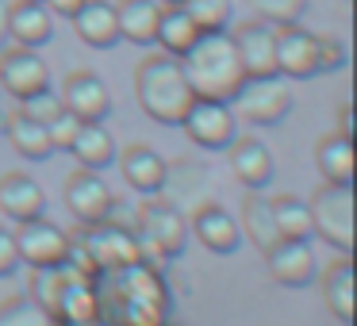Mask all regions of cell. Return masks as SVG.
Returning <instances> with one entry per match:
<instances>
[{"label":"cell","instance_id":"obj_31","mask_svg":"<svg viewBox=\"0 0 357 326\" xmlns=\"http://www.w3.org/2000/svg\"><path fill=\"white\" fill-rule=\"evenodd\" d=\"M70 277H81V272H73L66 261L62 265H50V269H35V277H31V300L54 315L58 300H62L66 284H70Z\"/></svg>","mask_w":357,"mask_h":326},{"label":"cell","instance_id":"obj_6","mask_svg":"<svg viewBox=\"0 0 357 326\" xmlns=\"http://www.w3.org/2000/svg\"><path fill=\"white\" fill-rule=\"evenodd\" d=\"M307 208L319 238L349 254L354 249V185H323L307 200Z\"/></svg>","mask_w":357,"mask_h":326},{"label":"cell","instance_id":"obj_40","mask_svg":"<svg viewBox=\"0 0 357 326\" xmlns=\"http://www.w3.org/2000/svg\"><path fill=\"white\" fill-rule=\"evenodd\" d=\"M338 134H349V139H354V108H349V104H342V111H338Z\"/></svg>","mask_w":357,"mask_h":326},{"label":"cell","instance_id":"obj_9","mask_svg":"<svg viewBox=\"0 0 357 326\" xmlns=\"http://www.w3.org/2000/svg\"><path fill=\"white\" fill-rule=\"evenodd\" d=\"M277 31V73L284 81H307L319 70V35L303 31L300 24H280Z\"/></svg>","mask_w":357,"mask_h":326},{"label":"cell","instance_id":"obj_27","mask_svg":"<svg viewBox=\"0 0 357 326\" xmlns=\"http://www.w3.org/2000/svg\"><path fill=\"white\" fill-rule=\"evenodd\" d=\"M96 315H100L96 284H93V280H85V277H70L62 300H58L54 318H66V323H73V326H89V323H96Z\"/></svg>","mask_w":357,"mask_h":326},{"label":"cell","instance_id":"obj_1","mask_svg":"<svg viewBox=\"0 0 357 326\" xmlns=\"http://www.w3.org/2000/svg\"><path fill=\"white\" fill-rule=\"evenodd\" d=\"M93 284L100 311H112L119 326H165L169 292L150 261H131L123 269L96 272Z\"/></svg>","mask_w":357,"mask_h":326},{"label":"cell","instance_id":"obj_19","mask_svg":"<svg viewBox=\"0 0 357 326\" xmlns=\"http://www.w3.org/2000/svg\"><path fill=\"white\" fill-rule=\"evenodd\" d=\"M73 31L81 42L96 50H108L119 42V24H116V4L108 0H81V8L73 12Z\"/></svg>","mask_w":357,"mask_h":326},{"label":"cell","instance_id":"obj_8","mask_svg":"<svg viewBox=\"0 0 357 326\" xmlns=\"http://www.w3.org/2000/svg\"><path fill=\"white\" fill-rule=\"evenodd\" d=\"M73 238L85 246V254L93 257V265H96V272H108V269H123V265H131V261H142V254H139V234L135 231H123V226H116V223H89V226H81Z\"/></svg>","mask_w":357,"mask_h":326},{"label":"cell","instance_id":"obj_18","mask_svg":"<svg viewBox=\"0 0 357 326\" xmlns=\"http://www.w3.org/2000/svg\"><path fill=\"white\" fill-rule=\"evenodd\" d=\"M0 211L16 223L39 219L47 211V196H43L39 180L27 177V173H4L0 177Z\"/></svg>","mask_w":357,"mask_h":326},{"label":"cell","instance_id":"obj_21","mask_svg":"<svg viewBox=\"0 0 357 326\" xmlns=\"http://www.w3.org/2000/svg\"><path fill=\"white\" fill-rule=\"evenodd\" d=\"M70 154L77 157L81 169L100 173L104 165H112L119 157V150H116V139H112L108 127H104L100 119H89V123H77V134H73V142H70Z\"/></svg>","mask_w":357,"mask_h":326},{"label":"cell","instance_id":"obj_3","mask_svg":"<svg viewBox=\"0 0 357 326\" xmlns=\"http://www.w3.org/2000/svg\"><path fill=\"white\" fill-rule=\"evenodd\" d=\"M135 100L154 123L177 127L181 116L188 111V104L196 100L185 70H181V58L162 54V50L142 58L135 65Z\"/></svg>","mask_w":357,"mask_h":326},{"label":"cell","instance_id":"obj_13","mask_svg":"<svg viewBox=\"0 0 357 326\" xmlns=\"http://www.w3.org/2000/svg\"><path fill=\"white\" fill-rule=\"evenodd\" d=\"M234 47H238L242 70L246 77H265V73H277V31L261 20H250V24H238L231 31Z\"/></svg>","mask_w":357,"mask_h":326},{"label":"cell","instance_id":"obj_26","mask_svg":"<svg viewBox=\"0 0 357 326\" xmlns=\"http://www.w3.org/2000/svg\"><path fill=\"white\" fill-rule=\"evenodd\" d=\"M196 35H200V27L188 20V12L181 8V4H162V16H158V35H154V42L162 47V54L181 58L196 42Z\"/></svg>","mask_w":357,"mask_h":326},{"label":"cell","instance_id":"obj_16","mask_svg":"<svg viewBox=\"0 0 357 326\" xmlns=\"http://www.w3.org/2000/svg\"><path fill=\"white\" fill-rule=\"evenodd\" d=\"M62 108L70 111V116H77L81 123H89V119H104L112 111V96H108V85H104L96 73L89 70H73L70 77H66L62 85Z\"/></svg>","mask_w":357,"mask_h":326},{"label":"cell","instance_id":"obj_38","mask_svg":"<svg viewBox=\"0 0 357 326\" xmlns=\"http://www.w3.org/2000/svg\"><path fill=\"white\" fill-rule=\"evenodd\" d=\"M20 269V249H16V234L8 226H0V277H12Z\"/></svg>","mask_w":357,"mask_h":326},{"label":"cell","instance_id":"obj_7","mask_svg":"<svg viewBox=\"0 0 357 326\" xmlns=\"http://www.w3.org/2000/svg\"><path fill=\"white\" fill-rule=\"evenodd\" d=\"M177 127H185V134L200 150H227L238 139V134H234L238 131V119H234V111L227 100H204V96H196Z\"/></svg>","mask_w":357,"mask_h":326},{"label":"cell","instance_id":"obj_35","mask_svg":"<svg viewBox=\"0 0 357 326\" xmlns=\"http://www.w3.org/2000/svg\"><path fill=\"white\" fill-rule=\"evenodd\" d=\"M20 111H24V116H31L35 123H43V127H47L50 119H54L58 111H62V96H58V93H50V85H47V88H39V93L24 96V100H20Z\"/></svg>","mask_w":357,"mask_h":326},{"label":"cell","instance_id":"obj_33","mask_svg":"<svg viewBox=\"0 0 357 326\" xmlns=\"http://www.w3.org/2000/svg\"><path fill=\"white\" fill-rule=\"evenodd\" d=\"M254 16L269 27H280V24H300V16L307 12V0H246Z\"/></svg>","mask_w":357,"mask_h":326},{"label":"cell","instance_id":"obj_32","mask_svg":"<svg viewBox=\"0 0 357 326\" xmlns=\"http://www.w3.org/2000/svg\"><path fill=\"white\" fill-rule=\"evenodd\" d=\"M0 326H58V318L31 295H8L0 303Z\"/></svg>","mask_w":357,"mask_h":326},{"label":"cell","instance_id":"obj_30","mask_svg":"<svg viewBox=\"0 0 357 326\" xmlns=\"http://www.w3.org/2000/svg\"><path fill=\"white\" fill-rule=\"evenodd\" d=\"M273 203V219H277L280 238H296V242H311L315 226H311V208L296 196H277Z\"/></svg>","mask_w":357,"mask_h":326},{"label":"cell","instance_id":"obj_11","mask_svg":"<svg viewBox=\"0 0 357 326\" xmlns=\"http://www.w3.org/2000/svg\"><path fill=\"white\" fill-rule=\"evenodd\" d=\"M0 85L8 96L24 100L50 85V70L31 47H4L0 50Z\"/></svg>","mask_w":357,"mask_h":326},{"label":"cell","instance_id":"obj_4","mask_svg":"<svg viewBox=\"0 0 357 326\" xmlns=\"http://www.w3.org/2000/svg\"><path fill=\"white\" fill-rule=\"evenodd\" d=\"M234 119L254 127H273L292 111V88L280 73H265V77H246L238 93L231 96Z\"/></svg>","mask_w":357,"mask_h":326},{"label":"cell","instance_id":"obj_5","mask_svg":"<svg viewBox=\"0 0 357 326\" xmlns=\"http://www.w3.org/2000/svg\"><path fill=\"white\" fill-rule=\"evenodd\" d=\"M139 254L142 261L154 257V261H165V257H181L188 242V223L181 219L177 203H146L139 208Z\"/></svg>","mask_w":357,"mask_h":326},{"label":"cell","instance_id":"obj_28","mask_svg":"<svg viewBox=\"0 0 357 326\" xmlns=\"http://www.w3.org/2000/svg\"><path fill=\"white\" fill-rule=\"evenodd\" d=\"M242 231L250 234V242H254L261 254H269V249L280 242L277 219H273V203L265 200L261 192H250L246 203H242Z\"/></svg>","mask_w":357,"mask_h":326},{"label":"cell","instance_id":"obj_42","mask_svg":"<svg viewBox=\"0 0 357 326\" xmlns=\"http://www.w3.org/2000/svg\"><path fill=\"white\" fill-rule=\"evenodd\" d=\"M162 4H181V0H162Z\"/></svg>","mask_w":357,"mask_h":326},{"label":"cell","instance_id":"obj_2","mask_svg":"<svg viewBox=\"0 0 357 326\" xmlns=\"http://www.w3.org/2000/svg\"><path fill=\"white\" fill-rule=\"evenodd\" d=\"M181 70H185V77H188L192 96H204V100H227L231 104V96L238 93V85L246 81L238 47H234L227 27L196 35V42L181 54Z\"/></svg>","mask_w":357,"mask_h":326},{"label":"cell","instance_id":"obj_29","mask_svg":"<svg viewBox=\"0 0 357 326\" xmlns=\"http://www.w3.org/2000/svg\"><path fill=\"white\" fill-rule=\"evenodd\" d=\"M4 134H8V142L27 157V162H47V157L54 154L47 127L35 123V119H31V116H24V111L8 116V123H4Z\"/></svg>","mask_w":357,"mask_h":326},{"label":"cell","instance_id":"obj_36","mask_svg":"<svg viewBox=\"0 0 357 326\" xmlns=\"http://www.w3.org/2000/svg\"><path fill=\"white\" fill-rule=\"evenodd\" d=\"M77 123L81 119L77 116H70V111H58L54 119L47 123V134H50V146L54 150H70V142H73V134H77Z\"/></svg>","mask_w":357,"mask_h":326},{"label":"cell","instance_id":"obj_25","mask_svg":"<svg viewBox=\"0 0 357 326\" xmlns=\"http://www.w3.org/2000/svg\"><path fill=\"white\" fill-rule=\"evenodd\" d=\"M315 165L326 185H354V139L349 134H326V139H319Z\"/></svg>","mask_w":357,"mask_h":326},{"label":"cell","instance_id":"obj_23","mask_svg":"<svg viewBox=\"0 0 357 326\" xmlns=\"http://www.w3.org/2000/svg\"><path fill=\"white\" fill-rule=\"evenodd\" d=\"M158 16H162V4L158 0H119L116 4L119 39L135 42V47H154Z\"/></svg>","mask_w":357,"mask_h":326},{"label":"cell","instance_id":"obj_22","mask_svg":"<svg viewBox=\"0 0 357 326\" xmlns=\"http://www.w3.org/2000/svg\"><path fill=\"white\" fill-rule=\"evenodd\" d=\"M227 150H231L234 177H238L250 192H257V188H265L273 180V154L265 150V142H257V139H234Z\"/></svg>","mask_w":357,"mask_h":326},{"label":"cell","instance_id":"obj_12","mask_svg":"<svg viewBox=\"0 0 357 326\" xmlns=\"http://www.w3.org/2000/svg\"><path fill=\"white\" fill-rule=\"evenodd\" d=\"M265 265H269V277L284 288H307L311 280L319 277V257L307 242L296 238H280L277 246L265 254Z\"/></svg>","mask_w":357,"mask_h":326},{"label":"cell","instance_id":"obj_14","mask_svg":"<svg viewBox=\"0 0 357 326\" xmlns=\"http://www.w3.org/2000/svg\"><path fill=\"white\" fill-rule=\"evenodd\" d=\"M108 203H112V188L100 180L96 169H77V173L66 177V208H70V215L77 219L81 226L100 223Z\"/></svg>","mask_w":357,"mask_h":326},{"label":"cell","instance_id":"obj_10","mask_svg":"<svg viewBox=\"0 0 357 326\" xmlns=\"http://www.w3.org/2000/svg\"><path fill=\"white\" fill-rule=\"evenodd\" d=\"M16 234V249H20V261H27L31 269H50V265H62L66 261V249H70V234L62 226H54L50 219H27L20 223Z\"/></svg>","mask_w":357,"mask_h":326},{"label":"cell","instance_id":"obj_41","mask_svg":"<svg viewBox=\"0 0 357 326\" xmlns=\"http://www.w3.org/2000/svg\"><path fill=\"white\" fill-rule=\"evenodd\" d=\"M8 4H4V0H0V50L8 47Z\"/></svg>","mask_w":357,"mask_h":326},{"label":"cell","instance_id":"obj_34","mask_svg":"<svg viewBox=\"0 0 357 326\" xmlns=\"http://www.w3.org/2000/svg\"><path fill=\"white\" fill-rule=\"evenodd\" d=\"M181 8L200 31H219L231 20V0H181Z\"/></svg>","mask_w":357,"mask_h":326},{"label":"cell","instance_id":"obj_20","mask_svg":"<svg viewBox=\"0 0 357 326\" xmlns=\"http://www.w3.org/2000/svg\"><path fill=\"white\" fill-rule=\"evenodd\" d=\"M119 169H123V180L135 188V192L142 196H154L165 188V173H169V165L162 162V154L150 146H127L123 154H119Z\"/></svg>","mask_w":357,"mask_h":326},{"label":"cell","instance_id":"obj_37","mask_svg":"<svg viewBox=\"0 0 357 326\" xmlns=\"http://www.w3.org/2000/svg\"><path fill=\"white\" fill-rule=\"evenodd\" d=\"M346 65V47L334 35H319V70H342Z\"/></svg>","mask_w":357,"mask_h":326},{"label":"cell","instance_id":"obj_15","mask_svg":"<svg viewBox=\"0 0 357 326\" xmlns=\"http://www.w3.org/2000/svg\"><path fill=\"white\" fill-rule=\"evenodd\" d=\"M192 234L200 238L204 249L227 257L242 246V226L234 223V215L223 203H196L192 208Z\"/></svg>","mask_w":357,"mask_h":326},{"label":"cell","instance_id":"obj_17","mask_svg":"<svg viewBox=\"0 0 357 326\" xmlns=\"http://www.w3.org/2000/svg\"><path fill=\"white\" fill-rule=\"evenodd\" d=\"M8 39L16 47L39 50L54 39V12L43 0H12L8 4Z\"/></svg>","mask_w":357,"mask_h":326},{"label":"cell","instance_id":"obj_24","mask_svg":"<svg viewBox=\"0 0 357 326\" xmlns=\"http://www.w3.org/2000/svg\"><path fill=\"white\" fill-rule=\"evenodd\" d=\"M323 300L331 307L334 318H342L346 326H354V261L349 254H342L334 265H326L323 272Z\"/></svg>","mask_w":357,"mask_h":326},{"label":"cell","instance_id":"obj_39","mask_svg":"<svg viewBox=\"0 0 357 326\" xmlns=\"http://www.w3.org/2000/svg\"><path fill=\"white\" fill-rule=\"evenodd\" d=\"M50 12H58V16H73V12L81 8V0H43Z\"/></svg>","mask_w":357,"mask_h":326}]
</instances>
